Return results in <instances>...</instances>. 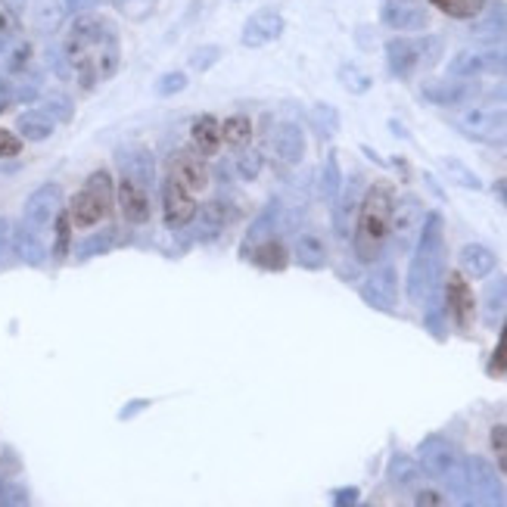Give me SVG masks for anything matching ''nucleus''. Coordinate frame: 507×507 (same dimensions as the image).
Here are the masks:
<instances>
[{"mask_svg":"<svg viewBox=\"0 0 507 507\" xmlns=\"http://www.w3.org/2000/svg\"><path fill=\"white\" fill-rule=\"evenodd\" d=\"M63 56H66L69 69L78 75V84L84 91L97 88L100 82L112 78L115 69H119V32L106 16L78 13L66 32Z\"/></svg>","mask_w":507,"mask_h":507,"instance_id":"1","label":"nucleus"},{"mask_svg":"<svg viewBox=\"0 0 507 507\" xmlns=\"http://www.w3.org/2000/svg\"><path fill=\"white\" fill-rule=\"evenodd\" d=\"M395 187L389 180H374L365 190L358 206V219H355V256L358 262L371 265L383 256L389 243V219H393Z\"/></svg>","mask_w":507,"mask_h":507,"instance_id":"2","label":"nucleus"},{"mask_svg":"<svg viewBox=\"0 0 507 507\" xmlns=\"http://www.w3.org/2000/svg\"><path fill=\"white\" fill-rule=\"evenodd\" d=\"M445 271V240H442V215L430 212L420 224L417 252L408 268V299L411 302H430L436 296V287Z\"/></svg>","mask_w":507,"mask_h":507,"instance_id":"3","label":"nucleus"},{"mask_svg":"<svg viewBox=\"0 0 507 507\" xmlns=\"http://www.w3.org/2000/svg\"><path fill=\"white\" fill-rule=\"evenodd\" d=\"M115 206V184L110 171H93V175L84 180L82 190L72 197L69 206V219L75 228H97L103 219H110Z\"/></svg>","mask_w":507,"mask_h":507,"instance_id":"4","label":"nucleus"},{"mask_svg":"<svg viewBox=\"0 0 507 507\" xmlns=\"http://www.w3.org/2000/svg\"><path fill=\"white\" fill-rule=\"evenodd\" d=\"M454 128L470 141L489 143L492 150L507 153V112L504 110H467L454 119Z\"/></svg>","mask_w":507,"mask_h":507,"instance_id":"5","label":"nucleus"},{"mask_svg":"<svg viewBox=\"0 0 507 507\" xmlns=\"http://www.w3.org/2000/svg\"><path fill=\"white\" fill-rule=\"evenodd\" d=\"M439 54V41H411V38H393L386 44V66L395 78H411L420 66H430Z\"/></svg>","mask_w":507,"mask_h":507,"instance_id":"6","label":"nucleus"},{"mask_svg":"<svg viewBox=\"0 0 507 507\" xmlns=\"http://www.w3.org/2000/svg\"><path fill=\"white\" fill-rule=\"evenodd\" d=\"M463 470H467V502L470 504H502L504 489L498 480V470L489 461L473 454L463 458Z\"/></svg>","mask_w":507,"mask_h":507,"instance_id":"7","label":"nucleus"},{"mask_svg":"<svg viewBox=\"0 0 507 507\" xmlns=\"http://www.w3.org/2000/svg\"><path fill=\"white\" fill-rule=\"evenodd\" d=\"M417 461H420V470H424L426 476H436V480H445V476H452L458 467H463V454L442 436H430L420 442Z\"/></svg>","mask_w":507,"mask_h":507,"instance_id":"8","label":"nucleus"},{"mask_svg":"<svg viewBox=\"0 0 507 507\" xmlns=\"http://www.w3.org/2000/svg\"><path fill=\"white\" fill-rule=\"evenodd\" d=\"M448 72L458 78L473 75H507V50L504 47H485V50H461L452 60Z\"/></svg>","mask_w":507,"mask_h":507,"instance_id":"9","label":"nucleus"},{"mask_svg":"<svg viewBox=\"0 0 507 507\" xmlns=\"http://www.w3.org/2000/svg\"><path fill=\"white\" fill-rule=\"evenodd\" d=\"M424 206L417 197H398L393 202V219H389V237H393L395 249H408L414 234H420V224H424Z\"/></svg>","mask_w":507,"mask_h":507,"instance_id":"10","label":"nucleus"},{"mask_svg":"<svg viewBox=\"0 0 507 507\" xmlns=\"http://www.w3.org/2000/svg\"><path fill=\"white\" fill-rule=\"evenodd\" d=\"M193 215H197L193 193L169 175L165 178V184H162V221H165V228L169 230L187 228V224L193 221Z\"/></svg>","mask_w":507,"mask_h":507,"instance_id":"11","label":"nucleus"},{"mask_svg":"<svg viewBox=\"0 0 507 507\" xmlns=\"http://www.w3.org/2000/svg\"><path fill=\"white\" fill-rule=\"evenodd\" d=\"M60 206H63V190L60 184H41L38 190L32 193V197L25 200V209H23V221L28 228L34 230H44L50 224L56 221V215H60Z\"/></svg>","mask_w":507,"mask_h":507,"instance_id":"12","label":"nucleus"},{"mask_svg":"<svg viewBox=\"0 0 507 507\" xmlns=\"http://www.w3.org/2000/svg\"><path fill=\"white\" fill-rule=\"evenodd\" d=\"M361 299L376 311H395L398 306V278L393 265H383L376 271L367 274V280L361 284Z\"/></svg>","mask_w":507,"mask_h":507,"instance_id":"13","label":"nucleus"},{"mask_svg":"<svg viewBox=\"0 0 507 507\" xmlns=\"http://www.w3.org/2000/svg\"><path fill=\"white\" fill-rule=\"evenodd\" d=\"M445 308H448V315H452V321L458 324V330L467 333L470 327H473V311H476L473 289H470L467 278H463L461 271H452V274H448V284H445Z\"/></svg>","mask_w":507,"mask_h":507,"instance_id":"14","label":"nucleus"},{"mask_svg":"<svg viewBox=\"0 0 507 507\" xmlns=\"http://www.w3.org/2000/svg\"><path fill=\"white\" fill-rule=\"evenodd\" d=\"M383 25L395 28V32H424L430 25V13L417 0H383Z\"/></svg>","mask_w":507,"mask_h":507,"instance_id":"15","label":"nucleus"},{"mask_svg":"<svg viewBox=\"0 0 507 507\" xmlns=\"http://www.w3.org/2000/svg\"><path fill=\"white\" fill-rule=\"evenodd\" d=\"M280 34H284V16H280L278 10H268L265 6V10H256L243 23L240 41H243V47L258 50V47L271 44V41H278Z\"/></svg>","mask_w":507,"mask_h":507,"instance_id":"16","label":"nucleus"},{"mask_svg":"<svg viewBox=\"0 0 507 507\" xmlns=\"http://www.w3.org/2000/svg\"><path fill=\"white\" fill-rule=\"evenodd\" d=\"M115 200H119V209L125 215V221L132 224H147L150 212H153V202H150L147 184L132 178H122L119 187H115Z\"/></svg>","mask_w":507,"mask_h":507,"instance_id":"17","label":"nucleus"},{"mask_svg":"<svg viewBox=\"0 0 507 507\" xmlns=\"http://www.w3.org/2000/svg\"><path fill=\"white\" fill-rule=\"evenodd\" d=\"M424 100H430V103L436 106H458V103H467L470 97H476L480 88H476L473 82H467V78H439V82H426L424 84Z\"/></svg>","mask_w":507,"mask_h":507,"instance_id":"18","label":"nucleus"},{"mask_svg":"<svg viewBox=\"0 0 507 507\" xmlns=\"http://www.w3.org/2000/svg\"><path fill=\"white\" fill-rule=\"evenodd\" d=\"M169 175L178 180V184H184L190 193H202L209 187V165L202 162L197 153H190V150H184V153H175L169 162Z\"/></svg>","mask_w":507,"mask_h":507,"instance_id":"19","label":"nucleus"},{"mask_svg":"<svg viewBox=\"0 0 507 507\" xmlns=\"http://www.w3.org/2000/svg\"><path fill=\"white\" fill-rule=\"evenodd\" d=\"M268 143H271L274 156L287 165H299L302 156H306V137H302V128L293 125V122L274 125L271 134H268Z\"/></svg>","mask_w":507,"mask_h":507,"instance_id":"20","label":"nucleus"},{"mask_svg":"<svg viewBox=\"0 0 507 507\" xmlns=\"http://www.w3.org/2000/svg\"><path fill=\"white\" fill-rule=\"evenodd\" d=\"M361 197H365V184L361 178H352L346 187H339L336 193V209H333V228H336V237H349L355 219H358V206Z\"/></svg>","mask_w":507,"mask_h":507,"instance_id":"21","label":"nucleus"},{"mask_svg":"<svg viewBox=\"0 0 507 507\" xmlns=\"http://www.w3.org/2000/svg\"><path fill=\"white\" fill-rule=\"evenodd\" d=\"M458 265H461V274H463V278L483 280V278H489V274L498 268V258H495V252H492L489 246H483V243H467V246L461 249V256H458Z\"/></svg>","mask_w":507,"mask_h":507,"instance_id":"22","label":"nucleus"},{"mask_svg":"<svg viewBox=\"0 0 507 507\" xmlns=\"http://www.w3.org/2000/svg\"><path fill=\"white\" fill-rule=\"evenodd\" d=\"M66 13L69 10L63 0H28V19L41 34L60 32L63 23H66Z\"/></svg>","mask_w":507,"mask_h":507,"instance_id":"23","label":"nucleus"},{"mask_svg":"<svg viewBox=\"0 0 507 507\" xmlns=\"http://www.w3.org/2000/svg\"><path fill=\"white\" fill-rule=\"evenodd\" d=\"M278 221H280V200H271L262 209V212H258V219L249 224V230H246V240L240 246V256L249 258V252L256 249L258 243H265L268 237H271V230L278 228Z\"/></svg>","mask_w":507,"mask_h":507,"instance_id":"24","label":"nucleus"},{"mask_svg":"<svg viewBox=\"0 0 507 507\" xmlns=\"http://www.w3.org/2000/svg\"><path fill=\"white\" fill-rule=\"evenodd\" d=\"M119 165H122V178L141 180V184H147V187H150V180H153V175H156L153 153H150V150H143V147L122 150Z\"/></svg>","mask_w":507,"mask_h":507,"instance_id":"25","label":"nucleus"},{"mask_svg":"<svg viewBox=\"0 0 507 507\" xmlns=\"http://www.w3.org/2000/svg\"><path fill=\"white\" fill-rule=\"evenodd\" d=\"M16 258L32 268H41L47 258V249L41 243V230L28 228V224H16Z\"/></svg>","mask_w":507,"mask_h":507,"instance_id":"26","label":"nucleus"},{"mask_svg":"<svg viewBox=\"0 0 507 507\" xmlns=\"http://www.w3.org/2000/svg\"><path fill=\"white\" fill-rule=\"evenodd\" d=\"M293 256L306 271H321L327 265V246H324L321 237L315 234H302L293 246Z\"/></svg>","mask_w":507,"mask_h":507,"instance_id":"27","label":"nucleus"},{"mask_svg":"<svg viewBox=\"0 0 507 507\" xmlns=\"http://www.w3.org/2000/svg\"><path fill=\"white\" fill-rule=\"evenodd\" d=\"M224 221L228 219H224L219 202H209V206L197 209V215H193V221L187 224V228H193V237H197V240H215V237L221 234Z\"/></svg>","mask_w":507,"mask_h":507,"instance_id":"28","label":"nucleus"},{"mask_svg":"<svg viewBox=\"0 0 507 507\" xmlns=\"http://www.w3.org/2000/svg\"><path fill=\"white\" fill-rule=\"evenodd\" d=\"M16 128L25 141H47L56 128V119L47 110H28L16 119Z\"/></svg>","mask_w":507,"mask_h":507,"instance_id":"29","label":"nucleus"},{"mask_svg":"<svg viewBox=\"0 0 507 507\" xmlns=\"http://www.w3.org/2000/svg\"><path fill=\"white\" fill-rule=\"evenodd\" d=\"M193 143H197V150L202 156H215L221 150V125L215 115H200L197 122H193Z\"/></svg>","mask_w":507,"mask_h":507,"instance_id":"30","label":"nucleus"},{"mask_svg":"<svg viewBox=\"0 0 507 507\" xmlns=\"http://www.w3.org/2000/svg\"><path fill=\"white\" fill-rule=\"evenodd\" d=\"M249 258H252V265L265 268V271H284L289 262V252H287V246H280L278 240H265L249 252Z\"/></svg>","mask_w":507,"mask_h":507,"instance_id":"31","label":"nucleus"},{"mask_svg":"<svg viewBox=\"0 0 507 507\" xmlns=\"http://www.w3.org/2000/svg\"><path fill=\"white\" fill-rule=\"evenodd\" d=\"M221 143L234 147L237 153L246 150L252 143V122L246 115H230V119L221 122Z\"/></svg>","mask_w":507,"mask_h":507,"instance_id":"32","label":"nucleus"},{"mask_svg":"<svg viewBox=\"0 0 507 507\" xmlns=\"http://www.w3.org/2000/svg\"><path fill=\"white\" fill-rule=\"evenodd\" d=\"M483 308H485V317H489V321H495L498 315H504V308H507V274H498V278L489 280V287H485V293H483Z\"/></svg>","mask_w":507,"mask_h":507,"instance_id":"33","label":"nucleus"},{"mask_svg":"<svg viewBox=\"0 0 507 507\" xmlns=\"http://www.w3.org/2000/svg\"><path fill=\"white\" fill-rule=\"evenodd\" d=\"M473 34L480 41H498V38H504V34H507V6L504 4L492 6L489 16H485L483 23L473 28Z\"/></svg>","mask_w":507,"mask_h":507,"instance_id":"34","label":"nucleus"},{"mask_svg":"<svg viewBox=\"0 0 507 507\" xmlns=\"http://www.w3.org/2000/svg\"><path fill=\"white\" fill-rule=\"evenodd\" d=\"M442 171H445V178L452 180V184H458L463 187V190H483V180L473 175V171L467 169V165L461 162V159H454V156H445L442 159Z\"/></svg>","mask_w":507,"mask_h":507,"instance_id":"35","label":"nucleus"},{"mask_svg":"<svg viewBox=\"0 0 507 507\" xmlns=\"http://www.w3.org/2000/svg\"><path fill=\"white\" fill-rule=\"evenodd\" d=\"M389 480H393L395 485H414L420 480V461L408 458V454H393V461H389Z\"/></svg>","mask_w":507,"mask_h":507,"instance_id":"36","label":"nucleus"},{"mask_svg":"<svg viewBox=\"0 0 507 507\" xmlns=\"http://www.w3.org/2000/svg\"><path fill=\"white\" fill-rule=\"evenodd\" d=\"M311 122H315L317 137H324V141H330V137L339 132V112L333 110L330 103H315V110H311Z\"/></svg>","mask_w":507,"mask_h":507,"instance_id":"37","label":"nucleus"},{"mask_svg":"<svg viewBox=\"0 0 507 507\" xmlns=\"http://www.w3.org/2000/svg\"><path fill=\"white\" fill-rule=\"evenodd\" d=\"M339 187H343V171H339L336 153H330L327 162H324V171H321V197L333 202L339 193Z\"/></svg>","mask_w":507,"mask_h":507,"instance_id":"38","label":"nucleus"},{"mask_svg":"<svg viewBox=\"0 0 507 507\" xmlns=\"http://www.w3.org/2000/svg\"><path fill=\"white\" fill-rule=\"evenodd\" d=\"M433 4L454 19H473L485 10V0H433Z\"/></svg>","mask_w":507,"mask_h":507,"instance_id":"39","label":"nucleus"},{"mask_svg":"<svg viewBox=\"0 0 507 507\" xmlns=\"http://www.w3.org/2000/svg\"><path fill=\"white\" fill-rule=\"evenodd\" d=\"M16 258V224L0 219V271H6Z\"/></svg>","mask_w":507,"mask_h":507,"instance_id":"40","label":"nucleus"},{"mask_svg":"<svg viewBox=\"0 0 507 507\" xmlns=\"http://www.w3.org/2000/svg\"><path fill=\"white\" fill-rule=\"evenodd\" d=\"M159 0H112V6L122 13L125 19H132V23H143V19L153 16Z\"/></svg>","mask_w":507,"mask_h":507,"instance_id":"41","label":"nucleus"},{"mask_svg":"<svg viewBox=\"0 0 507 507\" xmlns=\"http://www.w3.org/2000/svg\"><path fill=\"white\" fill-rule=\"evenodd\" d=\"M339 84H343L349 93H365L367 88H371V78H367L358 66L346 63V66H339Z\"/></svg>","mask_w":507,"mask_h":507,"instance_id":"42","label":"nucleus"},{"mask_svg":"<svg viewBox=\"0 0 507 507\" xmlns=\"http://www.w3.org/2000/svg\"><path fill=\"white\" fill-rule=\"evenodd\" d=\"M56 237H54V256H56V262H63L66 258V252H69V237H72V219H69V212H60L56 215Z\"/></svg>","mask_w":507,"mask_h":507,"instance_id":"43","label":"nucleus"},{"mask_svg":"<svg viewBox=\"0 0 507 507\" xmlns=\"http://www.w3.org/2000/svg\"><path fill=\"white\" fill-rule=\"evenodd\" d=\"M258 171H262V156L256 153V150H240V156H237V178L240 180H256Z\"/></svg>","mask_w":507,"mask_h":507,"instance_id":"44","label":"nucleus"},{"mask_svg":"<svg viewBox=\"0 0 507 507\" xmlns=\"http://www.w3.org/2000/svg\"><path fill=\"white\" fill-rule=\"evenodd\" d=\"M112 243H115L112 230H103V234H97V237H88V240L82 243V249H78V262H88L91 256H100V252H106Z\"/></svg>","mask_w":507,"mask_h":507,"instance_id":"45","label":"nucleus"},{"mask_svg":"<svg viewBox=\"0 0 507 507\" xmlns=\"http://www.w3.org/2000/svg\"><path fill=\"white\" fill-rule=\"evenodd\" d=\"M489 374L492 376L507 374V317H504V324H502V333H498L495 352H492V358H489Z\"/></svg>","mask_w":507,"mask_h":507,"instance_id":"46","label":"nucleus"},{"mask_svg":"<svg viewBox=\"0 0 507 507\" xmlns=\"http://www.w3.org/2000/svg\"><path fill=\"white\" fill-rule=\"evenodd\" d=\"M219 60H221V47H212V44L197 47V50L190 54V69H193V72H209Z\"/></svg>","mask_w":507,"mask_h":507,"instance_id":"47","label":"nucleus"},{"mask_svg":"<svg viewBox=\"0 0 507 507\" xmlns=\"http://www.w3.org/2000/svg\"><path fill=\"white\" fill-rule=\"evenodd\" d=\"M184 88H187V72H165L156 82L159 97H175V93H180Z\"/></svg>","mask_w":507,"mask_h":507,"instance_id":"48","label":"nucleus"},{"mask_svg":"<svg viewBox=\"0 0 507 507\" xmlns=\"http://www.w3.org/2000/svg\"><path fill=\"white\" fill-rule=\"evenodd\" d=\"M19 28V16L16 10H13L10 0H0V38H6V34H13Z\"/></svg>","mask_w":507,"mask_h":507,"instance_id":"49","label":"nucleus"},{"mask_svg":"<svg viewBox=\"0 0 507 507\" xmlns=\"http://www.w3.org/2000/svg\"><path fill=\"white\" fill-rule=\"evenodd\" d=\"M19 153H23V141L13 132H6V128H0V159H10Z\"/></svg>","mask_w":507,"mask_h":507,"instance_id":"50","label":"nucleus"},{"mask_svg":"<svg viewBox=\"0 0 507 507\" xmlns=\"http://www.w3.org/2000/svg\"><path fill=\"white\" fill-rule=\"evenodd\" d=\"M492 448L498 454V467L507 470V426H495L492 430Z\"/></svg>","mask_w":507,"mask_h":507,"instance_id":"51","label":"nucleus"},{"mask_svg":"<svg viewBox=\"0 0 507 507\" xmlns=\"http://www.w3.org/2000/svg\"><path fill=\"white\" fill-rule=\"evenodd\" d=\"M44 110L54 115L56 122H69L72 119V103L69 100H63L60 93H56V97H50L47 103H44Z\"/></svg>","mask_w":507,"mask_h":507,"instance_id":"52","label":"nucleus"},{"mask_svg":"<svg viewBox=\"0 0 507 507\" xmlns=\"http://www.w3.org/2000/svg\"><path fill=\"white\" fill-rule=\"evenodd\" d=\"M426 330H430L436 339H445V324H442V308L439 306H430V311H426Z\"/></svg>","mask_w":507,"mask_h":507,"instance_id":"53","label":"nucleus"},{"mask_svg":"<svg viewBox=\"0 0 507 507\" xmlns=\"http://www.w3.org/2000/svg\"><path fill=\"white\" fill-rule=\"evenodd\" d=\"M63 4H66V10L69 13H93V6L100 4V0H63Z\"/></svg>","mask_w":507,"mask_h":507,"instance_id":"54","label":"nucleus"},{"mask_svg":"<svg viewBox=\"0 0 507 507\" xmlns=\"http://www.w3.org/2000/svg\"><path fill=\"white\" fill-rule=\"evenodd\" d=\"M333 504H358V489H336L333 492Z\"/></svg>","mask_w":507,"mask_h":507,"instance_id":"55","label":"nucleus"},{"mask_svg":"<svg viewBox=\"0 0 507 507\" xmlns=\"http://www.w3.org/2000/svg\"><path fill=\"white\" fill-rule=\"evenodd\" d=\"M143 408H150V402H132V405H125V408H122V420H128L132 414H137V411H143Z\"/></svg>","mask_w":507,"mask_h":507,"instance_id":"56","label":"nucleus"},{"mask_svg":"<svg viewBox=\"0 0 507 507\" xmlns=\"http://www.w3.org/2000/svg\"><path fill=\"white\" fill-rule=\"evenodd\" d=\"M414 502H417V504H442V502H445V498L436 495V492H420V495L414 498Z\"/></svg>","mask_w":507,"mask_h":507,"instance_id":"57","label":"nucleus"},{"mask_svg":"<svg viewBox=\"0 0 507 507\" xmlns=\"http://www.w3.org/2000/svg\"><path fill=\"white\" fill-rule=\"evenodd\" d=\"M492 190H495V197H498V200H502V202H507V178L495 180V187H492Z\"/></svg>","mask_w":507,"mask_h":507,"instance_id":"58","label":"nucleus"},{"mask_svg":"<svg viewBox=\"0 0 507 507\" xmlns=\"http://www.w3.org/2000/svg\"><path fill=\"white\" fill-rule=\"evenodd\" d=\"M4 485H6V483H4V476H0V498H4Z\"/></svg>","mask_w":507,"mask_h":507,"instance_id":"59","label":"nucleus"}]
</instances>
